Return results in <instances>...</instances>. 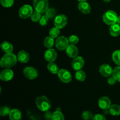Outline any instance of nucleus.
Segmentation results:
<instances>
[{
	"mask_svg": "<svg viewBox=\"0 0 120 120\" xmlns=\"http://www.w3.org/2000/svg\"><path fill=\"white\" fill-rule=\"evenodd\" d=\"M109 112L112 116H119L120 115V106L117 104H112L109 108Z\"/></svg>",
	"mask_w": 120,
	"mask_h": 120,
	"instance_id": "21",
	"label": "nucleus"
},
{
	"mask_svg": "<svg viewBox=\"0 0 120 120\" xmlns=\"http://www.w3.org/2000/svg\"><path fill=\"white\" fill-rule=\"evenodd\" d=\"M78 9L83 14H90L91 12V8L89 3L84 1V2H80L78 5Z\"/></svg>",
	"mask_w": 120,
	"mask_h": 120,
	"instance_id": "16",
	"label": "nucleus"
},
{
	"mask_svg": "<svg viewBox=\"0 0 120 120\" xmlns=\"http://www.w3.org/2000/svg\"><path fill=\"white\" fill-rule=\"evenodd\" d=\"M103 1H104V2H110L111 0H103Z\"/></svg>",
	"mask_w": 120,
	"mask_h": 120,
	"instance_id": "40",
	"label": "nucleus"
},
{
	"mask_svg": "<svg viewBox=\"0 0 120 120\" xmlns=\"http://www.w3.org/2000/svg\"><path fill=\"white\" fill-rule=\"evenodd\" d=\"M55 14H56L55 9L52 8H48L46 11L45 12V15H46L49 19H53V18H55Z\"/></svg>",
	"mask_w": 120,
	"mask_h": 120,
	"instance_id": "32",
	"label": "nucleus"
},
{
	"mask_svg": "<svg viewBox=\"0 0 120 120\" xmlns=\"http://www.w3.org/2000/svg\"><path fill=\"white\" fill-rule=\"evenodd\" d=\"M113 69L108 64H103L100 67L99 72L101 75L104 77H108L111 76L112 74Z\"/></svg>",
	"mask_w": 120,
	"mask_h": 120,
	"instance_id": "11",
	"label": "nucleus"
},
{
	"mask_svg": "<svg viewBox=\"0 0 120 120\" xmlns=\"http://www.w3.org/2000/svg\"><path fill=\"white\" fill-rule=\"evenodd\" d=\"M14 0H1V5L5 8H9L14 4Z\"/></svg>",
	"mask_w": 120,
	"mask_h": 120,
	"instance_id": "33",
	"label": "nucleus"
},
{
	"mask_svg": "<svg viewBox=\"0 0 120 120\" xmlns=\"http://www.w3.org/2000/svg\"><path fill=\"white\" fill-rule=\"evenodd\" d=\"M41 17H42V15H41V13L39 12H38L36 11L33 12L32 14L30 16V19H31L32 21L33 22H36L38 21H39L41 19Z\"/></svg>",
	"mask_w": 120,
	"mask_h": 120,
	"instance_id": "29",
	"label": "nucleus"
},
{
	"mask_svg": "<svg viewBox=\"0 0 120 120\" xmlns=\"http://www.w3.org/2000/svg\"><path fill=\"white\" fill-rule=\"evenodd\" d=\"M14 77V72L10 69H5L1 71L0 73V79L1 80L8 82Z\"/></svg>",
	"mask_w": 120,
	"mask_h": 120,
	"instance_id": "13",
	"label": "nucleus"
},
{
	"mask_svg": "<svg viewBox=\"0 0 120 120\" xmlns=\"http://www.w3.org/2000/svg\"><path fill=\"white\" fill-rule=\"evenodd\" d=\"M82 118L84 120H93V115L92 112L90 111H83L82 115Z\"/></svg>",
	"mask_w": 120,
	"mask_h": 120,
	"instance_id": "31",
	"label": "nucleus"
},
{
	"mask_svg": "<svg viewBox=\"0 0 120 120\" xmlns=\"http://www.w3.org/2000/svg\"><path fill=\"white\" fill-rule=\"evenodd\" d=\"M68 23V18L66 15L63 14H60L56 16L54 21V24L55 27L59 28V29H62Z\"/></svg>",
	"mask_w": 120,
	"mask_h": 120,
	"instance_id": "8",
	"label": "nucleus"
},
{
	"mask_svg": "<svg viewBox=\"0 0 120 120\" xmlns=\"http://www.w3.org/2000/svg\"><path fill=\"white\" fill-rule=\"evenodd\" d=\"M66 52L68 56L70 58H75L79 54L78 48L75 45H69V46L66 49Z\"/></svg>",
	"mask_w": 120,
	"mask_h": 120,
	"instance_id": "15",
	"label": "nucleus"
},
{
	"mask_svg": "<svg viewBox=\"0 0 120 120\" xmlns=\"http://www.w3.org/2000/svg\"><path fill=\"white\" fill-rule=\"evenodd\" d=\"M112 76L117 80V82H120V66L116 67L113 69Z\"/></svg>",
	"mask_w": 120,
	"mask_h": 120,
	"instance_id": "26",
	"label": "nucleus"
},
{
	"mask_svg": "<svg viewBox=\"0 0 120 120\" xmlns=\"http://www.w3.org/2000/svg\"><path fill=\"white\" fill-rule=\"evenodd\" d=\"M58 77L60 80L62 81L64 83H69L72 80V76L71 73L68 70L64 69H62L59 70L58 73Z\"/></svg>",
	"mask_w": 120,
	"mask_h": 120,
	"instance_id": "7",
	"label": "nucleus"
},
{
	"mask_svg": "<svg viewBox=\"0 0 120 120\" xmlns=\"http://www.w3.org/2000/svg\"><path fill=\"white\" fill-rule=\"evenodd\" d=\"M79 38L77 35H71L69 37V41L70 45H76L79 42Z\"/></svg>",
	"mask_w": 120,
	"mask_h": 120,
	"instance_id": "34",
	"label": "nucleus"
},
{
	"mask_svg": "<svg viewBox=\"0 0 120 120\" xmlns=\"http://www.w3.org/2000/svg\"><path fill=\"white\" fill-rule=\"evenodd\" d=\"M92 120H107L105 116L100 114H97L93 116Z\"/></svg>",
	"mask_w": 120,
	"mask_h": 120,
	"instance_id": "36",
	"label": "nucleus"
},
{
	"mask_svg": "<svg viewBox=\"0 0 120 120\" xmlns=\"http://www.w3.org/2000/svg\"><path fill=\"white\" fill-rule=\"evenodd\" d=\"M117 23H118V24H119L120 25V16H118V19H117Z\"/></svg>",
	"mask_w": 120,
	"mask_h": 120,
	"instance_id": "39",
	"label": "nucleus"
},
{
	"mask_svg": "<svg viewBox=\"0 0 120 120\" xmlns=\"http://www.w3.org/2000/svg\"><path fill=\"white\" fill-rule=\"evenodd\" d=\"M110 33L111 36L117 37L120 35V25L117 23L111 25L110 28Z\"/></svg>",
	"mask_w": 120,
	"mask_h": 120,
	"instance_id": "19",
	"label": "nucleus"
},
{
	"mask_svg": "<svg viewBox=\"0 0 120 120\" xmlns=\"http://www.w3.org/2000/svg\"><path fill=\"white\" fill-rule=\"evenodd\" d=\"M1 48L2 51L6 53H11L14 50V47L8 41H4L2 42L1 45Z\"/></svg>",
	"mask_w": 120,
	"mask_h": 120,
	"instance_id": "20",
	"label": "nucleus"
},
{
	"mask_svg": "<svg viewBox=\"0 0 120 120\" xmlns=\"http://www.w3.org/2000/svg\"><path fill=\"white\" fill-rule=\"evenodd\" d=\"M55 43V42L54 41V38H52L50 36H47L46 38H45V39H44V41H43L44 46L46 48H48V49H50V48H52Z\"/></svg>",
	"mask_w": 120,
	"mask_h": 120,
	"instance_id": "23",
	"label": "nucleus"
},
{
	"mask_svg": "<svg viewBox=\"0 0 120 120\" xmlns=\"http://www.w3.org/2000/svg\"><path fill=\"white\" fill-rule=\"evenodd\" d=\"M45 117L46 120H52V114L50 112H49V111H47V112H46L45 115Z\"/></svg>",
	"mask_w": 120,
	"mask_h": 120,
	"instance_id": "38",
	"label": "nucleus"
},
{
	"mask_svg": "<svg viewBox=\"0 0 120 120\" xmlns=\"http://www.w3.org/2000/svg\"><path fill=\"white\" fill-rule=\"evenodd\" d=\"M49 18L46 16V15H42L41 17V19L39 21L40 24L42 26H46L48 25V22H49Z\"/></svg>",
	"mask_w": 120,
	"mask_h": 120,
	"instance_id": "35",
	"label": "nucleus"
},
{
	"mask_svg": "<svg viewBox=\"0 0 120 120\" xmlns=\"http://www.w3.org/2000/svg\"><path fill=\"white\" fill-rule=\"evenodd\" d=\"M17 56L12 53H8L2 57L0 62V65L4 69H10L16 64Z\"/></svg>",
	"mask_w": 120,
	"mask_h": 120,
	"instance_id": "1",
	"label": "nucleus"
},
{
	"mask_svg": "<svg viewBox=\"0 0 120 120\" xmlns=\"http://www.w3.org/2000/svg\"><path fill=\"white\" fill-rule=\"evenodd\" d=\"M36 105L41 111H48L51 107V103L47 97L41 96L36 100Z\"/></svg>",
	"mask_w": 120,
	"mask_h": 120,
	"instance_id": "2",
	"label": "nucleus"
},
{
	"mask_svg": "<svg viewBox=\"0 0 120 120\" xmlns=\"http://www.w3.org/2000/svg\"><path fill=\"white\" fill-rule=\"evenodd\" d=\"M32 13V7L29 5H24L19 11V16L22 19H27L30 17Z\"/></svg>",
	"mask_w": 120,
	"mask_h": 120,
	"instance_id": "6",
	"label": "nucleus"
},
{
	"mask_svg": "<svg viewBox=\"0 0 120 120\" xmlns=\"http://www.w3.org/2000/svg\"><path fill=\"white\" fill-rule=\"evenodd\" d=\"M118 16L116 12L112 10H109L105 12L103 16V20L105 24L108 25H112L117 23Z\"/></svg>",
	"mask_w": 120,
	"mask_h": 120,
	"instance_id": "3",
	"label": "nucleus"
},
{
	"mask_svg": "<svg viewBox=\"0 0 120 120\" xmlns=\"http://www.w3.org/2000/svg\"><path fill=\"white\" fill-rule=\"evenodd\" d=\"M57 52L53 49H48L45 53V59L49 62H53L57 59Z\"/></svg>",
	"mask_w": 120,
	"mask_h": 120,
	"instance_id": "12",
	"label": "nucleus"
},
{
	"mask_svg": "<svg viewBox=\"0 0 120 120\" xmlns=\"http://www.w3.org/2000/svg\"><path fill=\"white\" fill-rule=\"evenodd\" d=\"M10 120H22V113L18 109H12L9 114Z\"/></svg>",
	"mask_w": 120,
	"mask_h": 120,
	"instance_id": "18",
	"label": "nucleus"
},
{
	"mask_svg": "<svg viewBox=\"0 0 120 120\" xmlns=\"http://www.w3.org/2000/svg\"><path fill=\"white\" fill-rule=\"evenodd\" d=\"M60 34V29L54 27L50 29L49 31V36H51L53 38H57Z\"/></svg>",
	"mask_w": 120,
	"mask_h": 120,
	"instance_id": "28",
	"label": "nucleus"
},
{
	"mask_svg": "<svg viewBox=\"0 0 120 120\" xmlns=\"http://www.w3.org/2000/svg\"><path fill=\"white\" fill-rule=\"evenodd\" d=\"M55 46L58 50H63L67 49L69 45V39L64 36H59L55 41Z\"/></svg>",
	"mask_w": 120,
	"mask_h": 120,
	"instance_id": "5",
	"label": "nucleus"
},
{
	"mask_svg": "<svg viewBox=\"0 0 120 120\" xmlns=\"http://www.w3.org/2000/svg\"><path fill=\"white\" fill-rule=\"evenodd\" d=\"M75 76H76V79L78 81L83 82L85 80L86 78V74L83 70H79L76 71Z\"/></svg>",
	"mask_w": 120,
	"mask_h": 120,
	"instance_id": "24",
	"label": "nucleus"
},
{
	"mask_svg": "<svg viewBox=\"0 0 120 120\" xmlns=\"http://www.w3.org/2000/svg\"><path fill=\"white\" fill-rule=\"evenodd\" d=\"M84 65V60L81 56H77L74 58L71 62V66L75 70H81Z\"/></svg>",
	"mask_w": 120,
	"mask_h": 120,
	"instance_id": "10",
	"label": "nucleus"
},
{
	"mask_svg": "<svg viewBox=\"0 0 120 120\" xmlns=\"http://www.w3.org/2000/svg\"><path fill=\"white\" fill-rule=\"evenodd\" d=\"M33 5L35 11L41 13L45 12L49 8L48 0H34Z\"/></svg>",
	"mask_w": 120,
	"mask_h": 120,
	"instance_id": "4",
	"label": "nucleus"
},
{
	"mask_svg": "<svg viewBox=\"0 0 120 120\" xmlns=\"http://www.w3.org/2000/svg\"><path fill=\"white\" fill-rule=\"evenodd\" d=\"M11 110L10 108L8 106H4L2 107L0 109V115L2 117H5V116H9V113H10Z\"/></svg>",
	"mask_w": 120,
	"mask_h": 120,
	"instance_id": "30",
	"label": "nucleus"
},
{
	"mask_svg": "<svg viewBox=\"0 0 120 120\" xmlns=\"http://www.w3.org/2000/svg\"><path fill=\"white\" fill-rule=\"evenodd\" d=\"M47 68L48 70L52 74H57L59 71L58 66L53 62H49L47 66Z\"/></svg>",
	"mask_w": 120,
	"mask_h": 120,
	"instance_id": "22",
	"label": "nucleus"
},
{
	"mask_svg": "<svg viewBox=\"0 0 120 120\" xmlns=\"http://www.w3.org/2000/svg\"><path fill=\"white\" fill-rule=\"evenodd\" d=\"M98 104L100 107L103 110H106V109H109L111 104V100L110 98L106 96H103L100 98L98 100Z\"/></svg>",
	"mask_w": 120,
	"mask_h": 120,
	"instance_id": "14",
	"label": "nucleus"
},
{
	"mask_svg": "<svg viewBox=\"0 0 120 120\" xmlns=\"http://www.w3.org/2000/svg\"><path fill=\"white\" fill-rule=\"evenodd\" d=\"M17 58L18 60L21 63H27L29 60V54L25 50H22L18 53Z\"/></svg>",
	"mask_w": 120,
	"mask_h": 120,
	"instance_id": "17",
	"label": "nucleus"
},
{
	"mask_svg": "<svg viewBox=\"0 0 120 120\" xmlns=\"http://www.w3.org/2000/svg\"><path fill=\"white\" fill-rule=\"evenodd\" d=\"M78 1L80 2H84V1H86L87 0H78Z\"/></svg>",
	"mask_w": 120,
	"mask_h": 120,
	"instance_id": "41",
	"label": "nucleus"
},
{
	"mask_svg": "<svg viewBox=\"0 0 120 120\" xmlns=\"http://www.w3.org/2000/svg\"><path fill=\"white\" fill-rule=\"evenodd\" d=\"M25 77L29 80H34L38 76V71L32 67H26L23 70Z\"/></svg>",
	"mask_w": 120,
	"mask_h": 120,
	"instance_id": "9",
	"label": "nucleus"
},
{
	"mask_svg": "<svg viewBox=\"0 0 120 120\" xmlns=\"http://www.w3.org/2000/svg\"><path fill=\"white\" fill-rule=\"evenodd\" d=\"M112 60L116 64L120 66V50H117L112 55Z\"/></svg>",
	"mask_w": 120,
	"mask_h": 120,
	"instance_id": "25",
	"label": "nucleus"
},
{
	"mask_svg": "<svg viewBox=\"0 0 120 120\" xmlns=\"http://www.w3.org/2000/svg\"><path fill=\"white\" fill-rule=\"evenodd\" d=\"M116 82H117V80H116L112 76V77H109L107 80L108 84H110V85H114V84H116Z\"/></svg>",
	"mask_w": 120,
	"mask_h": 120,
	"instance_id": "37",
	"label": "nucleus"
},
{
	"mask_svg": "<svg viewBox=\"0 0 120 120\" xmlns=\"http://www.w3.org/2000/svg\"><path fill=\"white\" fill-rule=\"evenodd\" d=\"M52 120H64V116L61 111H56L52 114Z\"/></svg>",
	"mask_w": 120,
	"mask_h": 120,
	"instance_id": "27",
	"label": "nucleus"
}]
</instances>
